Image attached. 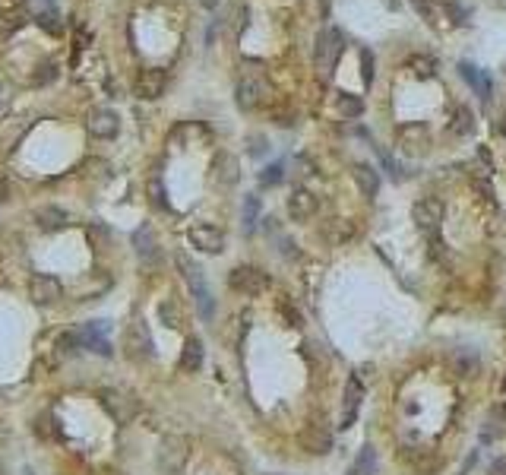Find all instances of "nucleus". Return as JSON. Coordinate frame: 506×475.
Listing matches in <instances>:
<instances>
[{
  "label": "nucleus",
  "instance_id": "1",
  "mask_svg": "<svg viewBox=\"0 0 506 475\" xmlns=\"http://www.w3.org/2000/svg\"><path fill=\"white\" fill-rule=\"evenodd\" d=\"M178 269H181V276H184V282L190 285V295H193V301H197L199 317H203V320H213L215 301H213V292H209V285H206V279H203V269H199L187 254H178Z\"/></svg>",
  "mask_w": 506,
  "mask_h": 475
},
{
  "label": "nucleus",
  "instance_id": "2",
  "mask_svg": "<svg viewBox=\"0 0 506 475\" xmlns=\"http://www.w3.org/2000/svg\"><path fill=\"white\" fill-rule=\"evenodd\" d=\"M98 402H102V409L117 425H130L139 412L137 396H130V393H123V390H102L98 393Z\"/></svg>",
  "mask_w": 506,
  "mask_h": 475
},
{
  "label": "nucleus",
  "instance_id": "3",
  "mask_svg": "<svg viewBox=\"0 0 506 475\" xmlns=\"http://www.w3.org/2000/svg\"><path fill=\"white\" fill-rule=\"evenodd\" d=\"M187 238H190V244L197 250H203V254L215 257V254L225 250V232H222L219 225H209V222H197V225H190Z\"/></svg>",
  "mask_w": 506,
  "mask_h": 475
},
{
  "label": "nucleus",
  "instance_id": "4",
  "mask_svg": "<svg viewBox=\"0 0 506 475\" xmlns=\"http://www.w3.org/2000/svg\"><path fill=\"white\" fill-rule=\"evenodd\" d=\"M228 285H231L234 292H240V295L253 298V295H260V292H266L269 279H266V273L256 266H238V269H231V276H228Z\"/></svg>",
  "mask_w": 506,
  "mask_h": 475
},
{
  "label": "nucleus",
  "instance_id": "5",
  "mask_svg": "<svg viewBox=\"0 0 506 475\" xmlns=\"http://www.w3.org/2000/svg\"><path fill=\"white\" fill-rule=\"evenodd\" d=\"M411 219H415V225L424 234H437L440 222H443V203L437 197H424V200H417L411 206Z\"/></svg>",
  "mask_w": 506,
  "mask_h": 475
},
{
  "label": "nucleus",
  "instance_id": "6",
  "mask_svg": "<svg viewBox=\"0 0 506 475\" xmlns=\"http://www.w3.org/2000/svg\"><path fill=\"white\" fill-rule=\"evenodd\" d=\"M187 462V441L184 437H164L162 447H158V466H162V472L168 475H178L181 469H184Z\"/></svg>",
  "mask_w": 506,
  "mask_h": 475
},
{
  "label": "nucleus",
  "instance_id": "7",
  "mask_svg": "<svg viewBox=\"0 0 506 475\" xmlns=\"http://www.w3.org/2000/svg\"><path fill=\"white\" fill-rule=\"evenodd\" d=\"M123 349H127V355H130L133 361H143L152 355V336H149V326H146L143 320H133V324L127 326V333H123Z\"/></svg>",
  "mask_w": 506,
  "mask_h": 475
},
{
  "label": "nucleus",
  "instance_id": "8",
  "mask_svg": "<svg viewBox=\"0 0 506 475\" xmlns=\"http://www.w3.org/2000/svg\"><path fill=\"white\" fill-rule=\"evenodd\" d=\"M164 86H168V76H164V70L146 67V70H139L137 83H133V92H137L143 102H155V98H162Z\"/></svg>",
  "mask_w": 506,
  "mask_h": 475
},
{
  "label": "nucleus",
  "instance_id": "9",
  "mask_svg": "<svg viewBox=\"0 0 506 475\" xmlns=\"http://www.w3.org/2000/svg\"><path fill=\"white\" fill-rule=\"evenodd\" d=\"M342 48H345V35L339 29H326V32L316 38V63L323 70H329L339 57H342Z\"/></svg>",
  "mask_w": 506,
  "mask_h": 475
},
{
  "label": "nucleus",
  "instance_id": "10",
  "mask_svg": "<svg viewBox=\"0 0 506 475\" xmlns=\"http://www.w3.org/2000/svg\"><path fill=\"white\" fill-rule=\"evenodd\" d=\"M86 127H89V133L95 140H114L117 130H121V117H117V111H111V108H95V111H89Z\"/></svg>",
  "mask_w": 506,
  "mask_h": 475
},
{
  "label": "nucleus",
  "instance_id": "11",
  "mask_svg": "<svg viewBox=\"0 0 506 475\" xmlns=\"http://www.w3.org/2000/svg\"><path fill=\"white\" fill-rule=\"evenodd\" d=\"M209 174H213V181H215L219 187H234V184H238V178H240L238 158H234L231 152H215Z\"/></svg>",
  "mask_w": 506,
  "mask_h": 475
},
{
  "label": "nucleus",
  "instance_id": "12",
  "mask_svg": "<svg viewBox=\"0 0 506 475\" xmlns=\"http://www.w3.org/2000/svg\"><path fill=\"white\" fill-rule=\"evenodd\" d=\"M316 213H320V200H316V193L294 190L291 197H288V216H291L294 222H310Z\"/></svg>",
  "mask_w": 506,
  "mask_h": 475
},
{
  "label": "nucleus",
  "instance_id": "13",
  "mask_svg": "<svg viewBox=\"0 0 506 475\" xmlns=\"http://www.w3.org/2000/svg\"><path fill=\"white\" fill-rule=\"evenodd\" d=\"M399 146H402V152L424 156L427 146H431V133H427L424 124H405L399 127Z\"/></svg>",
  "mask_w": 506,
  "mask_h": 475
},
{
  "label": "nucleus",
  "instance_id": "14",
  "mask_svg": "<svg viewBox=\"0 0 506 475\" xmlns=\"http://www.w3.org/2000/svg\"><path fill=\"white\" fill-rule=\"evenodd\" d=\"M61 295H63V289L54 276H41V273L32 276V282H29V298H32L35 304H54Z\"/></svg>",
  "mask_w": 506,
  "mask_h": 475
},
{
  "label": "nucleus",
  "instance_id": "15",
  "mask_svg": "<svg viewBox=\"0 0 506 475\" xmlns=\"http://www.w3.org/2000/svg\"><path fill=\"white\" fill-rule=\"evenodd\" d=\"M105 333H108V324L105 320H92V324H86L79 330V345H86L95 355H111V342L105 339Z\"/></svg>",
  "mask_w": 506,
  "mask_h": 475
},
{
  "label": "nucleus",
  "instance_id": "16",
  "mask_svg": "<svg viewBox=\"0 0 506 475\" xmlns=\"http://www.w3.org/2000/svg\"><path fill=\"white\" fill-rule=\"evenodd\" d=\"M361 396H364V386L358 377H351L345 384V396H342V419H339V428H351L358 419V409H361Z\"/></svg>",
  "mask_w": 506,
  "mask_h": 475
},
{
  "label": "nucleus",
  "instance_id": "17",
  "mask_svg": "<svg viewBox=\"0 0 506 475\" xmlns=\"http://www.w3.org/2000/svg\"><path fill=\"white\" fill-rule=\"evenodd\" d=\"M133 250H137V257L146 263V266L158 263L162 250H158V241H155V234H152L149 225H139L137 232H133Z\"/></svg>",
  "mask_w": 506,
  "mask_h": 475
},
{
  "label": "nucleus",
  "instance_id": "18",
  "mask_svg": "<svg viewBox=\"0 0 506 475\" xmlns=\"http://www.w3.org/2000/svg\"><path fill=\"white\" fill-rule=\"evenodd\" d=\"M298 441H301V447L307 450V453H314V456H326L329 450H332V437H329V431L326 428H320V425H307Z\"/></svg>",
  "mask_w": 506,
  "mask_h": 475
},
{
  "label": "nucleus",
  "instance_id": "19",
  "mask_svg": "<svg viewBox=\"0 0 506 475\" xmlns=\"http://www.w3.org/2000/svg\"><path fill=\"white\" fill-rule=\"evenodd\" d=\"M238 105L244 111H253V108H260L263 102H266V86L260 83V80H240L238 83Z\"/></svg>",
  "mask_w": 506,
  "mask_h": 475
},
{
  "label": "nucleus",
  "instance_id": "20",
  "mask_svg": "<svg viewBox=\"0 0 506 475\" xmlns=\"http://www.w3.org/2000/svg\"><path fill=\"white\" fill-rule=\"evenodd\" d=\"M35 222H38V228H45V232H61V228H67L70 222V213L61 206H41L38 213H35Z\"/></svg>",
  "mask_w": 506,
  "mask_h": 475
},
{
  "label": "nucleus",
  "instance_id": "21",
  "mask_svg": "<svg viewBox=\"0 0 506 475\" xmlns=\"http://www.w3.org/2000/svg\"><path fill=\"white\" fill-rule=\"evenodd\" d=\"M199 368H203V342L190 336V339L184 342V352H181V371L197 374Z\"/></svg>",
  "mask_w": 506,
  "mask_h": 475
},
{
  "label": "nucleus",
  "instance_id": "22",
  "mask_svg": "<svg viewBox=\"0 0 506 475\" xmlns=\"http://www.w3.org/2000/svg\"><path fill=\"white\" fill-rule=\"evenodd\" d=\"M355 184H358V190H361V197L374 200L376 190H380V174H376L370 165H355Z\"/></svg>",
  "mask_w": 506,
  "mask_h": 475
},
{
  "label": "nucleus",
  "instance_id": "23",
  "mask_svg": "<svg viewBox=\"0 0 506 475\" xmlns=\"http://www.w3.org/2000/svg\"><path fill=\"white\" fill-rule=\"evenodd\" d=\"M323 234H326V241H332V244H348L351 238H355V225H351L348 219H329L326 228H323Z\"/></svg>",
  "mask_w": 506,
  "mask_h": 475
},
{
  "label": "nucleus",
  "instance_id": "24",
  "mask_svg": "<svg viewBox=\"0 0 506 475\" xmlns=\"http://www.w3.org/2000/svg\"><path fill=\"white\" fill-rule=\"evenodd\" d=\"M459 73L466 76V83L472 86V89H478L481 92V98H491V80H487L484 73H481L478 67H475V63H459Z\"/></svg>",
  "mask_w": 506,
  "mask_h": 475
},
{
  "label": "nucleus",
  "instance_id": "25",
  "mask_svg": "<svg viewBox=\"0 0 506 475\" xmlns=\"http://www.w3.org/2000/svg\"><path fill=\"white\" fill-rule=\"evenodd\" d=\"M335 108H339V114H342V117H361L364 114V98L361 96H351V92H339Z\"/></svg>",
  "mask_w": 506,
  "mask_h": 475
},
{
  "label": "nucleus",
  "instance_id": "26",
  "mask_svg": "<svg viewBox=\"0 0 506 475\" xmlns=\"http://www.w3.org/2000/svg\"><path fill=\"white\" fill-rule=\"evenodd\" d=\"M408 70L417 76V80H431L434 70H437V61L427 54H411L408 57Z\"/></svg>",
  "mask_w": 506,
  "mask_h": 475
},
{
  "label": "nucleus",
  "instance_id": "27",
  "mask_svg": "<svg viewBox=\"0 0 506 475\" xmlns=\"http://www.w3.org/2000/svg\"><path fill=\"white\" fill-rule=\"evenodd\" d=\"M351 475H376V450L370 447H361V453H358L355 460V472Z\"/></svg>",
  "mask_w": 506,
  "mask_h": 475
},
{
  "label": "nucleus",
  "instance_id": "28",
  "mask_svg": "<svg viewBox=\"0 0 506 475\" xmlns=\"http://www.w3.org/2000/svg\"><path fill=\"white\" fill-rule=\"evenodd\" d=\"M472 130H475V114H472V108L462 105V108L456 111V117H452V133H456V137H468Z\"/></svg>",
  "mask_w": 506,
  "mask_h": 475
},
{
  "label": "nucleus",
  "instance_id": "29",
  "mask_svg": "<svg viewBox=\"0 0 506 475\" xmlns=\"http://www.w3.org/2000/svg\"><path fill=\"white\" fill-rule=\"evenodd\" d=\"M456 371L466 374V377H475V374H478V355H475L472 349H462L456 355Z\"/></svg>",
  "mask_w": 506,
  "mask_h": 475
},
{
  "label": "nucleus",
  "instance_id": "30",
  "mask_svg": "<svg viewBox=\"0 0 506 475\" xmlns=\"http://www.w3.org/2000/svg\"><path fill=\"white\" fill-rule=\"evenodd\" d=\"M158 320H162L168 330H178V326H181V310H178V304H174V301H162V304H158Z\"/></svg>",
  "mask_w": 506,
  "mask_h": 475
},
{
  "label": "nucleus",
  "instance_id": "31",
  "mask_svg": "<svg viewBox=\"0 0 506 475\" xmlns=\"http://www.w3.org/2000/svg\"><path fill=\"white\" fill-rule=\"evenodd\" d=\"M35 431H38L41 437H54V441H61V428H57L54 415H41L38 425H35Z\"/></svg>",
  "mask_w": 506,
  "mask_h": 475
},
{
  "label": "nucleus",
  "instance_id": "32",
  "mask_svg": "<svg viewBox=\"0 0 506 475\" xmlns=\"http://www.w3.org/2000/svg\"><path fill=\"white\" fill-rule=\"evenodd\" d=\"M256 216H260V200H256V197H247V200H244V228H247V232H253Z\"/></svg>",
  "mask_w": 506,
  "mask_h": 475
},
{
  "label": "nucleus",
  "instance_id": "33",
  "mask_svg": "<svg viewBox=\"0 0 506 475\" xmlns=\"http://www.w3.org/2000/svg\"><path fill=\"white\" fill-rule=\"evenodd\" d=\"M282 174H285V165L282 162H275V165H269L266 172L260 174V187H275L282 181Z\"/></svg>",
  "mask_w": 506,
  "mask_h": 475
},
{
  "label": "nucleus",
  "instance_id": "34",
  "mask_svg": "<svg viewBox=\"0 0 506 475\" xmlns=\"http://www.w3.org/2000/svg\"><path fill=\"white\" fill-rule=\"evenodd\" d=\"M472 187L478 190L481 200H487V203L493 206V187H491V181H487L484 174H472Z\"/></svg>",
  "mask_w": 506,
  "mask_h": 475
},
{
  "label": "nucleus",
  "instance_id": "35",
  "mask_svg": "<svg viewBox=\"0 0 506 475\" xmlns=\"http://www.w3.org/2000/svg\"><path fill=\"white\" fill-rule=\"evenodd\" d=\"M411 7L421 13V20H424L427 26H437V13H434V3H431V0H411Z\"/></svg>",
  "mask_w": 506,
  "mask_h": 475
},
{
  "label": "nucleus",
  "instance_id": "36",
  "mask_svg": "<svg viewBox=\"0 0 506 475\" xmlns=\"http://www.w3.org/2000/svg\"><path fill=\"white\" fill-rule=\"evenodd\" d=\"M57 80V63H41L38 73H35V86H48Z\"/></svg>",
  "mask_w": 506,
  "mask_h": 475
},
{
  "label": "nucleus",
  "instance_id": "37",
  "mask_svg": "<svg viewBox=\"0 0 506 475\" xmlns=\"http://www.w3.org/2000/svg\"><path fill=\"white\" fill-rule=\"evenodd\" d=\"M76 345H79V333L70 330V333H61L57 336V349L63 352V355H70V352H76Z\"/></svg>",
  "mask_w": 506,
  "mask_h": 475
},
{
  "label": "nucleus",
  "instance_id": "38",
  "mask_svg": "<svg viewBox=\"0 0 506 475\" xmlns=\"http://www.w3.org/2000/svg\"><path fill=\"white\" fill-rule=\"evenodd\" d=\"M279 314L282 320H288V326H301V314H298V308L291 301H279Z\"/></svg>",
  "mask_w": 506,
  "mask_h": 475
},
{
  "label": "nucleus",
  "instance_id": "39",
  "mask_svg": "<svg viewBox=\"0 0 506 475\" xmlns=\"http://www.w3.org/2000/svg\"><path fill=\"white\" fill-rule=\"evenodd\" d=\"M411 462H415L421 472H434V469L440 466V456H434V453H427V456H421V453H415L411 456Z\"/></svg>",
  "mask_w": 506,
  "mask_h": 475
},
{
  "label": "nucleus",
  "instance_id": "40",
  "mask_svg": "<svg viewBox=\"0 0 506 475\" xmlns=\"http://www.w3.org/2000/svg\"><path fill=\"white\" fill-rule=\"evenodd\" d=\"M149 197H152V203H155L158 209H168V200H164V187H162V181H152V184H149Z\"/></svg>",
  "mask_w": 506,
  "mask_h": 475
},
{
  "label": "nucleus",
  "instance_id": "41",
  "mask_svg": "<svg viewBox=\"0 0 506 475\" xmlns=\"http://www.w3.org/2000/svg\"><path fill=\"white\" fill-rule=\"evenodd\" d=\"M361 73H364V83H374V54L367 48L361 51Z\"/></svg>",
  "mask_w": 506,
  "mask_h": 475
},
{
  "label": "nucleus",
  "instance_id": "42",
  "mask_svg": "<svg viewBox=\"0 0 506 475\" xmlns=\"http://www.w3.org/2000/svg\"><path fill=\"white\" fill-rule=\"evenodd\" d=\"M446 13L452 16V22H466V10L459 7L456 0H446Z\"/></svg>",
  "mask_w": 506,
  "mask_h": 475
},
{
  "label": "nucleus",
  "instance_id": "43",
  "mask_svg": "<svg viewBox=\"0 0 506 475\" xmlns=\"http://www.w3.org/2000/svg\"><path fill=\"white\" fill-rule=\"evenodd\" d=\"M38 26H41V29H48V32H61V22H57L54 16H48V13H41V16H38Z\"/></svg>",
  "mask_w": 506,
  "mask_h": 475
},
{
  "label": "nucleus",
  "instance_id": "44",
  "mask_svg": "<svg viewBox=\"0 0 506 475\" xmlns=\"http://www.w3.org/2000/svg\"><path fill=\"white\" fill-rule=\"evenodd\" d=\"M269 146H266V137H250V152L253 156H263Z\"/></svg>",
  "mask_w": 506,
  "mask_h": 475
},
{
  "label": "nucleus",
  "instance_id": "45",
  "mask_svg": "<svg viewBox=\"0 0 506 475\" xmlns=\"http://www.w3.org/2000/svg\"><path fill=\"white\" fill-rule=\"evenodd\" d=\"M493 393H497V400H500V402H506V371L497 377V390H493Z\"/></svg>",
  "mask_w": 506,
  "mask_h": 475
},
{
  "label": "nucleus",
  "instance_id": "46",
  "mask_svg": "<svg viewBox=\"0 0 506 475\" xmlns=\"http://www.w3.org/2000/svg\"><path fill=\"white\" fill-rule=\"evenodd\" d=\"M491 475H506V456H500V460H493V466H491Z\"/></svg>",
  "mask_w": 506,
  "mask_h": 475
},
{
  "label": "nucleus",
  "instance_id": "47",
  "mask_svg": "<svg viewBox=\"0 0 506 475\" xmlns=\"http://www.w3.org/2000/svg\"><path fill=\"white\" fill-rule=\"evenodd\" d=\"M282 257H298V250H294V241H282Z\"/></svg>",
  "mask_w": 506,
  "mask_h": 475
},
{
  "label": "nucleus",
  "instance_id": "48",
  "mask_svg": "<svg viewBox=\"0 0 506 475\" xmlns=\"http://www.w3.org/2000/svg\"><path fill=\"white\" fill-rule=\"evenodd\" d=\"M7 200H10V184L0 178V203H7Z\"/></svg>",
  "mask_w": 506,
  "mask_h": 475
},
{
  "label": "nucleus",
  "instance_id": "49",
  "mask_svg": "<svg viewBox=\"0 0 506 475\" xmlns=\"http://www.w3.org/2000/svg\"><path fill=\"white\" fill-rule=\"evenodd\" d=\"M199 3H203L206 10H215V7H219V0H199Z\"/></svg>",
  "mask_w": 506,
  "mask_h": 475
},
{
  "label": "nucleus",
  "instance_id": "50",
  "mask_svg": "<svg viewBox=\"0 0 506 475\" xmlns=\"http://www.w3.org/2000/svg\"><path fill=\"white\" fill-rule=\"evenodd\" d=\"M383 3H386V7H390V10H396V7H399L396 0H383Z\"/></svg>",
  "mask_w": 506,
  "mask_h": 475
},
{
  "label": "nucleus",
  "instance_id": "51",
  "mask_svg": "<svg viewBox=\"0 0 506 475\" xmlns=\"http://www.w3.org/2000/svg\"><path fill=\"white\" fill-rule=\"evenodd\" d=\"M0 475H7V472H3V466H0Z\"/></svg>",
  "mask_w": 506,
  "mask_h": 475
},
{
  "label": "nucleus",
  "instance_id": "52",
  "mask_svg": "<svg viewBox=\"0 0 506 475\" xmlns=\"http://www.w3.org/2000/svg\"><path fill=\"white\" fill-rule=\"evenodd\" d=\"M503 73H506V61H503Z\"/></svg>",
  "mask_w": 506,
  "mask_h": 475
}]
</instances>
